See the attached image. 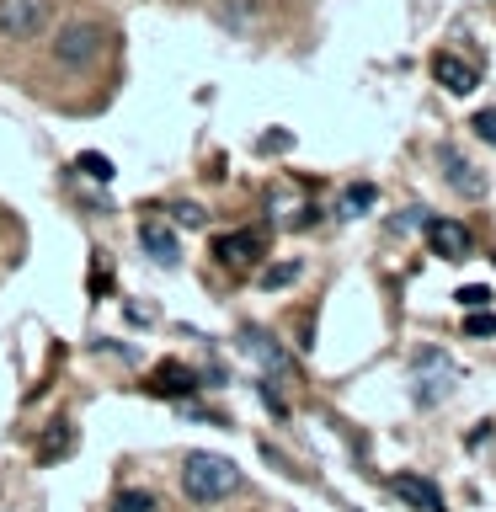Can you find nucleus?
Returning a JSON list of instances; mask_svg holds the SVG:
<instances>
[{
  "label": "nucleus",
  "instance_id": "nucleus-8",
  "mask_svg": "<svg viewBox=\"0 0 496 512\" xmlns=\"http://www.w3.org/2000/svg\"><path fill=\"white\" fill-rule=\"evenodd\" d=\"M390 486H395L400 502H411L416 512H448V507H443V491L432 486V480H422V475H395Z\"/></svg>",
  "mask_w": 496,
  "mask_h": 512
},
{
  "label": "nucleus",
  "instance_id": "nucleus-16",
  "mask_svg": "<svg viewBox=\"0 0 496 512\" xmlns=\"http://www.w3.org/2000/svg\"><path fill=\"white\" fill-rule=\"evenodd\" d=\"M470 128H475V134L486 139V144H496V107H486V112H475V118H470Z\"/></svg>",
  "mask_w": 496,
  "mask_h": 512
},
{
  "label": "nucleus",
  "instance_id": "nucleus-6",
  "mask_svg": "<svg viewBox=\"0 0 496 512\" xmlns=\"http://www.w3.org/2000/svg\"><path fill=\"white\" fill-rule=\"evenodd\" d=\"M443 171H448V187H454V192H464L470 203H480V198H486V176H480V166H475V160H464L459 150H443Z\"/></svg>",
  "mask_w": 496,
  "mask_h": 512
},
{
  "label": "nucleus",
  "instance_id": "nucleus-3",
  "mask_svg": "<svg viewBox=\"0 0 496 512\" xmlns=\"http://www.w3.org/2000/svg\"><path fill=\"white\" fill-rule=\"evenodd\" d=\"M48 27V6L43 0H0V38L6 43H27Z\"/></svg>",
  "mask_w": 496,
  "mask_h": 512
},
{
  "label": "nucleus",
  "instance_id": "nucleus-11",
  "mask_svg": "<svg viewBox=\"0 0 496 512\" xmlns=\"http://www.w3.org/2000/svg\"><path fill=\"white\" fill-rule=\"evenodd\" d=\"M150 390L155 395H192V374L182 363H160L155 374H150Z\"/></svg>",
  "mask_w": 496,
  "mask_h": 512
},
{
  "label": "nucleus",
  "instance_id": "nucleus-19",
  "mask_svg": "<svg viewBox=\"0 0 496 512\" xmlns=\"http://www.w3.org/2000/svg\"><path fill=\"white\" fill-rule=\"evenodd\" d=\"M203 219H208V214H203L198 203H176V224H187V230H198Z\"/></svg>",
  "mask_w": 496,
  "mask_h": 512
},
{
  "label": "nucleus",
  "instance_id": "nucleus-1",
  "mask_svg": "<svg viewBox=\"0 0 496 512\" xmlns=\"http://www.w3.org/2000/svg\"><path fill=\"white\" fill-rule=\"evenodd\" d=\"M182 491H187V502H198V507H214V502H224V496H235L240 491L235 459L192 448V454L182 459Z\"/></svg>",
  "mask_w": 496,
  "mask_h": 512
},
{
  "label": "nucleus",
  "instance_id": "nucleus-13",
  "mask_svg": "<svg viewBox=\"0 0 496 512\" xmlns=\"http://www.w3.org/2000/svg\"><path fill=\"white\" fill-rule=\"evenodd\" d=\"M112 512H155V496L139 491V486H128V491L112 496Z\"/></svg>",
  "mask_w": 496,
  "mask_h": 512
},
{
  "label": "nucleus",
  "instance_id": "nucleus-2",
  "mask_svg": "<svg viewBox=\"0 0 496 512\" xmlns=\"http://www.w3.org/2000/svg\"><path fill=\"white\" fill-rule=\"evenodd\" d=\"M102 43H107L102 22H70V27H59L54 59H59V64H70V70H86V64L102 54Z\"/></svg>",
  "mask_w": 496,
  "mask_h": 512
},
{
  "label": "nucleus",
  "instance_id": "nucleus-14",
  "mask_svg": "<svg viewBox=\"0 0 496 512\" xmlns=\"http://www.w3.org/2000/svg\"><path fill=\"white\" fill-rule=\"evenodd\" d=\"M75 166H80V171H86V176H91V182H112V160H107V155H96V150H86V155H80V160H75Z\"/></svg>",
  "mask_w": 496,
  "mask_h": 512
},
{
  "label": "nucleus",
  "instance_id": "nucleus-5",
  "mask_svg": "<svg viewBox=\"0 0 496 512\" xmlns=\"http://www.w3.org/2000/svg\"><path fill=\"white\" fill-rule=\"evenodd\" d=\"M427 246L432 256H443V262H459V256H470V230H464L459 219H427Z\"/></svg>",
  "mask_w": 496,
  "mask_h": 512
},
{
  "label": "nucleus",
  "instance_id": "nucleus-7",
  "mask_svg": "<svg viewBox=\"0 0 496 512\" xmlns=\"http://www.w3.org/2000/svg\"><path fill=\"white\" fill-rule=\"evenodd\" d=\"M432 80L454 96H470L475 91V64H464L459 54H432Z\"/></svg>",
  "mask_w": 496,
  "mask_h": 512
},
{
  "label": "nucleus",
  "instance_id": "nucleus-21",
  "mask_svg": "<svg viewBox=\"0 0 496 512\" xmlns=\"http://www.w3.org/2000/svg\"><path fill=\"white\" fill-rule=\"evenodd\" d=\"M464 331H470V336H491L496 331V315H470V320H464Z\"/></svg>",
  "mask_w": 496,
  "mask_h": 512
},
{
  "label": "nucleus",
  "instance_id": "nucleus-9",
  "mask_svg": "<svg viewBox=\"0 0 496 512\" xmlns=\"http://www.w3.org/2000/svg\"><path fill=\"white\" fill-rule=\"evenodd\" d=\"M139 246L150 251L160 267H176V256H182V246H176V235H171L160 219H144V224H139Z\"/></svg>",
  "mask_w": 496,
  "mask_h": 512
},
{
  "label": "nucleus",
  "instance_id": "nucleus-18",
  "mask_svg": "<svg viewBox=\"0 0 496 512\" xmlns=\"http://www.w3.org/2000/svg\"><path fill=\"white\" fill-rule=\"evenodd\" d=\"M70 432H48V443H43V459H59V454H70Z\"/></svg>",
  "mask_w": 496,
  "mask_h": 512
},
{
  "label": "nucleus",
  "instance_id": "nucleus-17",
  "mask_svg": "<svg viewBox=\"0 0 496 512\" xmlns=\"http://www.w3.org/2000/svg\"><path fill=\"white\" fill-rule=\"evenodd\" d=\"M294 278H299V262H283V267H272L262 283H267V288H283V283H294Z\"/></svg>",
  "mask_w": 496,
  "mask_h": 512
},
{
  "label": "nucleus",
  "instance_id": "nucleus-4",
  "mask_svg": "<svg viewBox=\"0 0 496 512\" xmlns=\"http://www.w3.org/2000/svg\"><path fill=\"white\" fill-rule=\"evenodd\" d=\"M454 384H459V368L448 363L443 352H422V358H416V400H422V406H438Z\"/></svg>",
  "mask_w": 496,
  "mask_h": 512
},
{
  "label": "nucleus",
  "instance_id": "nucleus-20",
  "mask_svg": "<svg viewBox=\"0 0 496 512\" xmlns=\"http://www.w3.org/2000/svg\"><path fill=\"white\" fill-rule=\"evenodd\" d=\"M459 304H464V310H486L491 294H486V288H459Z\"/></svg>",
  "mask_w": 496,
  "mask_h": 512
},
{
  "label": "nucleus",
  "instance_id": "nucleus-15",
  "mask_svg": "<svg viewBox=\"0 0 496 512\" xmlns=\"http://www.w3.org/2000/svg\"><path fill=\"white\" fill-rule=\"evenodd\" d=\"M363 208H374V187H368V182L347 187V198H342V214H363Z\"/></svg>",
  "mask_w": 496,
  "mask_h": 512
},
{
  "label": "nucleus",
  "instance_id": "nucleus-12",
  "mask_svg": "<svg viewBox=\"0 0 496 512\" xmlns=\"http://www.w3.org/2000/svg\"><path fill=\"white\" fill-rule=\"evenodd\" d=\"M246 352L262 368H288V358H283V347L272 342V336H262V331H246Z\"/></svg>",
  "mask_w": 496,
  "mask_h": 512
},
{
  "label": "nucleus",
  "instance_id": "nucleus-10",
  "mask_svg": "<svg viewBox=\"0 0 496 512\" xmlns=\"http://www.w3.org/2000/svg\"><path fill=\"white\" fill-rule=\"evenodd\" d=\"M256 251H262V235H251V230L214 240V256H219L224 267H246V262H256Z\"/></svg>",
  "mask_w": 496,
  "mask_h": 512
}]
</instances>
